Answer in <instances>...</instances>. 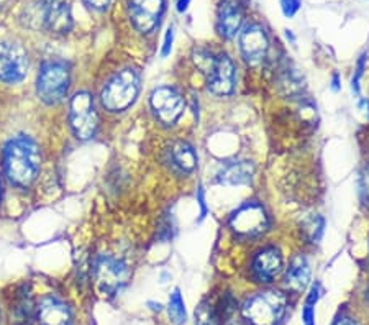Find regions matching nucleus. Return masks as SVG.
I'll list each match as a JSON object with an SVG mask.
<instances>
[{
    "instance_id": "5701e85b",
    "label": "nucleus",
    "mask_w": 369,
    "mask_h": 325,
    "mask_svg": "<svg viewBox=\"0 0 369 325\" xmlns=\"http://www.w3.org/2000/svg\"><path fill=\"white\" fill-rule=\"evenodd\" d=\"M359 196L363 204L369 209V170H364L359 176Z\"/></svg>"
},
{
    "instance_id": "a211bd4d",
    "label": "nucleus",
    "mask_w": 369,
    "mask_h": 325,
    "mask_svg": "<svg viewBox=\"0 0 369 325\" xmlns=\"http://www.w3.org/2000/svg\"><path fill=\"white\" fill-rule=\"evenodd\" d=\"M310 281V265L305 256L297 255L290 261L287 271L284 276L285 288L294 291V293H302L309 286Z\"/></svg>"
},
{
    "instance_id": "dca6fc26",
    "label": "nucleus",
    "mask_w": 369,
    "mask_h": 325,
    "mask_svg": "<svg viewBox=\"0 0 369 325\" xmlns=\"http://www.w3.org/2000/svg\"><path fill=\"white\" fill-rule=\"evenodd\" d=\"M39 325H71V310L63 300L56 298H44L38 307Z\"/></svg>"
},
{
    "instance_id": "cd10ccee",
    "label": "nucleus",
    "mask_w": 369,
    "mask_h": 325,
    "mask_svg": "<svg viewBox=\"0 0 369 325\" xmlns=\"http://www.w3.org/2000/svg\"><path fill=\"white\" fill-rule=\"evenodd\" d=\"M93 10H105L110 5V0H84Z\"/></svg>"
},
{
    "instance_id": "4468645a",
    "label": "nucleus",
    "mask_w": 369,
    "mask_h": 325,
    "mask_svg": "<svg viewBox=\"0 0 369 325\" xmlns=\"http://www.w3.org/2000/svg\"><path fill=\"white\" fill-rule=\"evenodd\" d=\"M243 8L238 0H221L216 12V30L225 39L235 38L243 25Z\"/></svg>"
},
{
    "instance_id": "2f4dec72",
    "label": "nucleus",
    "mask_w": 369,
    "mask_h": 325,
    "mask_svg": "<svg viewBox=\"0 0 369 325\" xmlns=\"http://www.w3.org/2000/svg\"><path fill=\"white\" fill-rule=\"evenodd\" d=\"M10 2V0H0V8L5 7V5H7Z\"/></svg>"
},
{
    "instance_id": "f3484780",
    "label": "nucleus",
    "mask_w": 369,
    "mask_h": 325,
    "mask_svg": "<svg viewBox=\"0 0 369 325\" xmlns=\"http://www.w3.org/2000/svg\"><path fill=\"white\" fill-rule=\"evenodd\" d=\"M254 176V165L251 161H230L216 172V181L225 186L250 184Z\"/></svg>"
},
{
    "instance_id": "393cba45",
    "label": "nucleus",
    "mask_w": 369,
    "mask_h": 325,
    "mask_svg": "<svg viewBox=\"0 0 369 325\" xmlns=\"http://www.w3.org/2000/svg\"><path fill=\"white\" fill-rule=\"evenodd\" d=\"M172 42H174V28L169 27L166 32V37H164V44H162V49H161V56L166 58L171 54V49H172Z\"/></svg>"
},
{
    "instance_id": "4be33fe9",
    "label": "nucleus",
    "mask_w": 369,
    "mask_h": 325,
    "mask_svg": "<svg viewBox=\"0 0 369 325\" xmlns=\"http://www.w3.org/2000/svg\"><path fill=\"white\" fill-rule=\"evenodd\" d=\"M304 231L309 235V238L312 240L313 243L322 238V234H323V219L322 217L315 215V217H312V219L305 220Z\"/></svg>"
},
{
    "instance_id": "6ab92c4d",
    "label": "nucleus",
    "mask_w": 369,
    "mask_h": 325,
    "mask_svg": "<svg viewBox=\"0 0 369 325\" xmlns=\"http://www.w3.org/2000/svg\"><path fill=\"white\" fill-rule=\"evenodd\" d=\"M167 161L177 171L190 172L197 166V153L189 143L176 141L167 150Z\"/></svg>"
},
{
    "instance_id": "7c9ffc66",
    "label": "nucleus",
    "mask_w": 369,
    "mask_h": 325,
    "mask_svg": "<svg viewBox=\"0 0 369 325\" xmlns=\"http://www.w3.org/2000/svg\"><path fill=\"white\" fill-rule=\"evenodd\" d=\"M335 325H358V324L349 317H342V319H338L337 322H335Z\"/></svg>"
},
{
    "instance_id": "412c9836",
    "label": "nucleus",
    "mask_w": 369,
    "mask_h": 325,
    "mask_svg": "<svg viewBox=\"0 0 369 325\" xmlns=\"http://www.w3.org/2000/svg\"><path fill=\"white\" fill-rule=\"evenodd\" d=\"M197 325H219V317L209 302H202L195 310Z\"/></svg>"
},
{
    "instance_id": "c85d7f7f",
    "label": "nucleus",
    "mask_w": 369,
    "mask_h": 325,
    "mask_svg": "<svg viewBox=\"0 0 369 325\" xmlns=\"http://www.w3.org/2000/svg\"><path fill=\"white\" fill-rule=\"evenodd\" d=\"M197 199L200 202V207H202V212H200V217L204 219L205 214H207V207H205V200H204V191H202V187H199V196H197Z\"/></svg>"
},
{
    "instance_id": "6e6552de",
    "label": "nucleus",
    "mask_w": 369,
    "mask_h": 325,
    "mask_svg": "<svg viewBox=\"0 0 369 325\" xmlns=\"http://www.w3.org/2000/svg\"><path fill=\"white\" fill-rule=\"evenodd\" d=\"M39 27L51 33H67L72 27L71 7L67 0H39L34 8Z\"/></svg>"
},
{
    "instance_id": "f8f14e48",
    "label": "nucleus",
    "mask_w": 369,
    "mask_h": 325,
    "mask_svg": "<svg viewBox=\"0 0 369 325\" xmlns=\"http://www.w3.org/2000/svg\"><path fill=\"white\" fill-rule=\"evenodd\" d=\"M151 107L162 123L172 125L184 112V101L174 89L157 87L151 94Z\"/></svg>"
},
{
    "instance_id": "39448f33",
    "label": "nucleus",
    "mask_w": 369,
    "mask_h": 325,
    "mask_svg": "<svg viewBox=\"0 0 369 325\" xmlns=\"http://www.w3.org/2000/svg\"><path fill=\"white\" fill-rule=\"evenodd\" d=\"M69 122H71L74 135L79 140H89L96 135L98 117L91 94L79 92L72 97L71 108H69Z\"/></svg>"
},
{
    "instance_id": "f03ea898",
    "label": "nucleus",
    "mask_w": 369,
    "mask_h": 325,
    "mask_svg": "<svg viewBox=\"0 0 369 325\" xmlns=\"http://www.w3.org/2000/svg\"><path fill=\"white\" fill-rule=\"evenodd\" d=\"M287 298L280 291H263L245 304L243 314L253 325H276L284 317Z\"/></svg>"
},
{
    "instance_id": "b1692460",
    "label": "nucleus",
    "mask_w": 369,
    "mask_h": 325,
    "mask_svg": "<svg viewBox=\"0 0 369 325\" xmlns=\"http://www.w3.org/2000/svg\"><path fill=\"white\" fill-rule=\"evenodd\" d=\"M300 0H280V10L287 18H292L300 10Z\"/></svg>"
},
{
    "instance_id": "a878e982",
    "label": "nucleus",
    "mask_w": 369,
    "mask_h": 325,
    "mask_svg": "<svg viewBox=\"0 0 369 325\" xmlns=\"http://www.w3.org/2000/svg\"><path fill=\"white\" fill-rule=\"evenodd\" d=\"M364 63H366V56H361V59L358 61V68H356V76L353 77V91L359 92V79L363 76V69H364Z\"/></svg>"
},
{
    "instance_id": "f257e3e1",
    "label": "nucleus",
    "mask_w": 369,
    "mask_h": 325,
    "mask_svg": "<svg viewBox=\"0 0 369 325\" xmlns=\"http://www.w3.org/2000/svg\"><path fill=\"white\" fill-rule=\"evenodd\" d=\"M4 167L13 184L22 187L32 184L41 167V155L37 143L27 136L10 141L4 151Z\"/></svg>"
},
{
    "instance_id": "7ed1b4c3",
    "label": "nucleus",
    "mask_w": 369,
    "mask_h": 325,
    "mask_svg": "<svg viewBox=\"0 0 369 325\" xmlns=\"http://www.w3.org/2000/svg\"><path fill=\"white\" fill-rule=\"evenodd\" d=\"M138 92H140L138 74L133 69H123L103 87L102 103L110 112L127 110L136 101Z\"/></svg>"
},
{
    "instance_id": "423d86ee",
    "label": "nucleus",
    "mask_w": 369,
    "mask_h": 325,
    "mask_svg": "<svg viewBox=\"0 0 369 325\" xmlns=\"http://www.w3.org/2000/svg\"><path fill=\"white\" fill-rule=\"evenodd\" d=\"M28 72V54L25 48L12 39L0 42V81L17 84Z\"/></svg>"
},
{
    "instance_id": "0eeeda50",
    "label": "nucleus",
    "mask_w": 369,
    "mask_h": 325,
    "mask_svg": "<svg viewBox=\"0 0 369 325\" xmlns=\"http://www.w3.org/2000/svg\"><path fill=\"white\" fill-rule=\"evenodd\" d=\"M230 227L240 236H258L269 229V217L263 205L246 202L231 214Z\"/></svg>"
},
{
    "instance_id": "1a4fd4ad",
    "label": "nucleus",
    "mask_w": 369,
    "mask_h": 325,
    "mask_svg": "<svg viewBox=\"0 0 369 325\" xmlns=\"http://www.w3.org/2000/svg\"><path fill=\"white\" fill-rule=\"evenodd\" d=\"M130 269L123 261L113 256H102L96 265V281L98 289L105 294H117L128 283Z\"/></svg>"
},
{
    "instance_id": "20e7f679",
    "label": "nucleus",
    "mask_w": 369,
    "mask_h": 325,
    "mask_svg": "<svg viewBox=\"0 0 369 325\" xmlns=\"http://www.w3.org/2000/svg\"><path fill=\"white\" fill-rule=\"evenodd\" d=\"M69 82H71V76L66 64L61 61L44 63L37 82L38 97L48 106L58 103L66 96Z\"/></svg>"
},
{
    "instance_id": "aec40b11",
    "label": "nucleus",
    "mask_w": 369,
    "mask_h": 325,
    "mask_svg": "<svg viewBox=\"0 0 369 325\" xmlns=\"http://www.w3.org/2000/svg\"><path fill=\"white\" fill-rule=\"evenodd\" d=\"M169 317L176 325H182L186 322V305L179 289H176L169 298Z\"/></svg>"
},
{
    "instance_id": "bb28decb",
    "label": "nucleus",
    "mask_w": 369,
    "mask_h": 325,
    "mask_svg": "<svg viewBox=\"0 0 369 325\" xmlns=\"http://www.w3.org/2000/svg\"><path fill=\"white\" fill-rule=\"evenodd\" d=\"M313 319H315V314H313L312 304H307V305H305L304 312H302L304 324H305V325H315V324H313Z\"/></svg>"
},
{
    "instance_id": "c756f323",
    "label": "nucleus",
    "mask_w": 369,
    "mask_h": 325,
    "mask_svg": "<svg viewBox=\"0 0 369 325\" xmlns=\"http://www.w3.org/2000/svg\"><path fill=\"white\" fill-rule=\"evenodd\" d=\"M190 0H177V12H186L187 7H189Z\"/></svg>"
},
{
    "instance_id": "9d476101",
    "label": "nucleus",
    "mask_w": 369,
    "mask_h": 325,
    "mask_svg": "<svg viewBox=\"0 0 369 325\" xmlns=\"http://www.w3.org/2000/svg\"><path fill=\"white\" fill-rule=\"evenodd\" d=\"M207 87L215 96H230L235 89V64L228 54H219L212 58L209 68L205 69Z\"/></svg>"
},
{
    "instance_id": "2eb2a0df",
    "label": "nucleus",
    "mask_w": 369,
    "mask_h": 325,
    "mask_svg": "<svg viewBox=\"0 0 369 325\" xmlns=\"http://www.w3.org/2000/svg\"><path fill=\"white\" fill-rule=\"evenodd\" d=\"M283 269V256L274 246L261 250L253 260V274L261 283H271Z\"/></svg>"
},
{
    "instance_id": "ddd939ff",
    "label": "nucleus",
    "mask_w": 369,
    "mask_h": 325,
    "mask_svg": "<svg viewBox=\"0 0 369 325\" xmlns=\"http://www.w3.org/2000/svg\"><path fill=\"white\" fill-rule=\"evenodd\" d=\"M164 12V0H130V18L138 32L150 33Z\"/></svg>"
},
{
    "instance_id": "9b49d317",
    "label": "nucleus",
    "mask_w": 369,
    "mask_h": 325,
    "mask_svg": "<svg viewBox=\"0 0 369 325\" xmlns=\"http://www.w3.org/2000/svg\"><path fill=\"white\" fill-rule=\"evenodd\" d=\"M240 49L245 61L251 66H258L268 56L269 39L259 23H248L240 30Z\"/></svg>"
},
{
    "instance_id": "473e14b6",
    "label": "nucleus",
    "mask_w": 369,
    "mask_h": 325,
    "mask_svg": "<svg viewBox=\"0 0 369 325\" xmlns=\"http://www.w3.org/2000/svg\"><path fill=\"white\" fill-rule=\"evenodd\" d=\"M0 196H2V184H0Z\"/></svg>"
}]
</instances>
